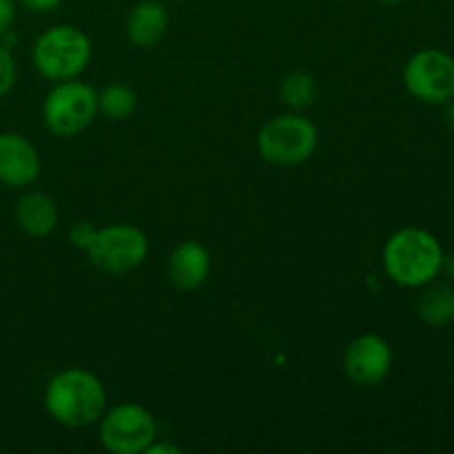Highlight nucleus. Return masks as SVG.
<instances>
[{
	"mask_svg": "<svg viewBox=\"0 0 454 454\" xmlns=\"http://www.w3.org/2000/svg\"><path fill=\"white\" fill-rule=\"evenodd\" d=\"M180 452L182 448L176 446V443H160L158 439H155V442L146 448L145 454H180Z\"/></svg>",
	"mask_w": 454,
	"mask_h": 454,
	"instance_id": "21",
	"label": "nucleus"
},
{
	"mask_svg": "<svg viewBox=\"0 0 454 454\" xmlns=\"http://www.w3.org/2000/svg\"><path fill=\"white\" fill-rule=\"evenodd\" d=\"M344 375L359 388L380 386L393 368V350L380 335H359L348 344L344 353Z\"/></svg>",
	"mask_w": 454,
	"mask_h": 454,
	"instance_id": "9",
	"label": "nucleus"
},
{
	"mask_svg": "<svg viewBox=\"0 0 454 454\" xmlns=\"http://www.w3.org/2000/svg\"><path fill=\"white\" fill-rule=\"evenodd\" d=\"M44 408L58 424L67 428L91 426L105 415V384L93 372L82 368H67L47 384Z\"/></svg>",
	"mask_w": 454,
	"mask_h": 454,
	"instance_id": "1",
	"label": "nucleus"
},
{
	"mask_svg": "<svg viewBox=\"0 0 454 454\" xmlns=\"http://www.w3.org/2000/svg\"><path fill=\"white\" fill-rule=\"evenodd\" d=\"M98 114L96 89L75 80L58 82L43 102L44 127L60 137H74L93 122Z\"/></svg>",
	"mask_w": 454,
	"mask_h": 454,
	"instance_id": "5",
	"label": "nucleus"
},
{
	"mask_svg": "<svg viewBox=\"0 0 454 454\" xmlns=\"http://www.w3.org/2000/svg\"><path fill=\"white\" fill-rule=\"evenodd\" d=\"M443 122H446L448 131L454 136V98L446 102V109H443Z\"/></svg>",
	"mask_w": 454,
	"mask_h": 454,
	"instance_id": "22",
	"label": "nucleus"
},
{
	"mask_svg": "<svg viewBox=\"0 0 454 454\" xmlns=\"http://www.w3.org/2000/svg\"><path fill=\"white\" fill-rule=\"evenodd\" d=\"M16 84V60L12 56V49L0 43V98L7 96Z\"/></svg>",
	"mask_w": 454,
	"mask_h": 454,
	"instance_id": "17",
	"label": "nucleus"
},
{
	"mask_svg": "<svg viewBox=\"0 0 454 454\" xmlns=\"http://www.w3.org/2000/svg\"><path fill=\"white\" fill-rule=\"evenodd\" d=\"M137 96L127 84H109L98 93V111L109 120H124L136 111Z\"/></svg>",
	"mask_w": 454,
	"mask_h": 454,
	"instance_id": "15",
	"label": "nucleus"
},
{
	"mask_svg": "<svg viewBox=\"0 0 454 454\" xmlns=\"http://www.w3.org/2000/svg\"><path fill=\"white\" fill-rule=\"evenodd\" d=\"M91 60V40L74 25H58L44 31L34 44V65L43 78L53 82L74 80Z\"/></svg>",
	"mask_w": 454,
	"mask_h": 454,
	"instance_id": "3",
	"label": "nucleus"
},
{
	"mask_svg": "<svg viewBox=\"0 0 454 454\" xmlns=\"http://www.w3.org/2000/svg\"><path fill=\"white\" fill-rule=\"evenodd\" d=\"M40 176V158L35 146L18 133H0V182L22 189Z\"/></svg>",
	"mask_w": 454,
	"mask_h": 454,
	"instance_id": "10",
	"label": "nucleus"
},
{
	"mask_svg": "<svg viewBox=\"0 0 454 454\" xmlns=\"http://www.w3.org/2000/svg\"><path fill=\"white\" fill-rule=\"evenodd\" d=\"M98 231L100 229H96L91 222H75L69 231L71 244H74L75 248H80V251H87V248L93 244V239H96Z\"/></svg>",
	"mask_w": 454,
	"mask_h": 454,
	"instance_id": "18",
	"label": "nucleus"
},
{
	"mask_svg": "<svg viewBox=\"0 0 454 454\" xmlns=\"http://www.w3.org/2000/svg\"><path fill=\"white\" fill-rule=\"evenodd\" d=\"M403 84L426 105H446L454 98V58L439 49H421L403 67Z\"/></svg>",
	"mask_w": 454,
	"mask_h": 454,
	"instance_id": "8",
	"label": "nucleus"
},
{
	"mask_svg": "<svg viewBox=\"0 0 454 454\" xmlns=\"http://www.w3.org/2000/svg\"><path fill=\"white\" fill-rule=\"evenodd\" d=\"M377 3H381V4H399V3H403V0H377Z\"/></svg>",
	"mask_w": 454,
	"mask_h": 454,
	"instance_id": "24",
	"label": "nucleus"
},
{
	"mask_svg": "<svg viewBox=\"0 0 454 454\" xmlns=\"http://www.w3.org/2000/svg\"><path fill=\"white\" fill-rule=\"evenodd\" d=\"M16 222L31 238H47L58 226V208L49 195L31 191L16 204Z\"/></svg>",
	"mask_w": 454,
	"mask_h": 454,
	"instance_id": "12",
	"label": "nucleus"
},
{
	"mask_svg": "<svg viewBox=\"0 0 454 454\" xmlns=\"http://www.w3.org/2000/svg\"><path fill=\"white\" fill-rule=\"evenodd\" d=\"M158 439V424L146 408L120 403L100 421V443L114 454H142Z\"/></svg>",
	"mask_w": 454,
	"mask_h": 454,
	"instance_id": "7",
	"label": "nucleus"
},
{
	"mask_svg": "<svg viewBox=\"0 0 454 454\" xmlns=\"http://www.w3.org/2000/svg\"><path fill=\"white\" fill-rule=\"evenodd\" d=\"M443 255L442 244L430 231L406 226L386 242L384 269L397 286L421 288L442 275Z\"/></svg>",
	"mask_w": 454,
	"mask_h": 454,
	"instance_id": "2",
	"label": "nucleus"
},
{
	"mask_svg": "<svg viewBox=\"0 0 454 454\" xmlns=\"http://www.w3.org/2000/svg\"><path fill=\"white\" fill-rule=\"evenodd\" d=\"M168 13L155 0H142L131 9L127 18V34L129 40L137 47H151L160 43L167 34Z\"/></svg>",
	"mask_w": 454,
	"mask_h": 454,
	"instance_id": "13",
	"label": "nucleus"
},
{
	"mask_svg": "<svg viewBox=\"0 0 454 454\" xmlns=\"http://www.w3.org/2000/svg\"><path fill=\"white\" fill-rule=\"evenodd\" d=\"M317 140V127L309 118L278 115L257 133V151L275 167H297L315 153Z\"/></svg>",
	"mask_w": 454,
	"mask_h": 454,
	"instance_id": "4",
	"label": "nucleus"
},
{
	"mask_svg": "<svg viewBox=\"0 0 454 454\" xmlns=\"http://www.w3.org/2000/svg\"><path fill=\"white\" fill-rule=\"evenodd\" d=\"M18 3H20L22 7L29 9V12L49 13V12H53V9H56L62 0H18Z\"/></svg>",
	"mask_w": 454,
	"mask_h": 454,
	"instance_id": "20",
	"label": "nucleus"
},
{
	"mask_svg": "<svg viewBox=\"0 0 454 454\" xmlns=\"http://www.w3.org/2000/svg\"><path fill=\"white\" fill-rule=\"evenodd\" d=\"M13 20H16V4H13V0H0V38L7 31H12Z\"/></svg>",
	"mask_w": 454,
	"mask_h": 454,
	"instance_id": "19",
	"label": "nucleus"
},
{
	"mask_svg": "<svg viewBox=\"0 0 454 454\" xmlns=\"http://www.w3.org/2000/svg\"><path fill=\"white\" fill-rule=\"evenodd\" d=\"M167 275L168 282L180 291H195L211 275V253L200 242L186 239L168 255Z\"/></svg>",
	"mask_w": 454,
	"mask_h": 454,
	"instance_id": "11",
	"label": "nucleus"
},
{
	"mask_svg": "<svg viewBox=\"0 0 454 454\" xmlns=\"http://www.w3.org/2000/svg\"><path fill=\"white\" fill-rule=\"evenodd\" d=\"M426 291L421 293L419 304V317L424 319L428 326L443 328L454 322V288L448 282H430L426 284Z\"/></svg>",
	"mask_w": 454,
	"mask_h": 454,
	"instance_id": "14",
	"label": "nucleus"
},
{
	"mask_svg": "<svg viewBox=\"0 0 454 454\" xmlns=\"http://www.w3.org/2000/svg\"><path fill=\"white\" fill-rule=\"evenodd\" d=\"M442 275H446L448 279H452L454 282V253H450V255H443Z\"/></svg>",
	"mask_w": 454,
	"mask_h": 454,
	"instance_id": "23",
	"label": "nucleus"
},
{
	"mask_svg": "<svg viewBox=\"0 0 454 454\" xmlns=\"http://www.w3.org/2000/svg\"><path fill=\"white\" fill-rule=\"evenodd\" d=\"M149 253L146 235L137 226L111 224L98 231L87 248L89 262L106 275H122L137 269Z\"/></svg>",
	"mask_w": 454,
	"mask_h": 454,
	"instance_id": "6",
	"label": "nucleus"
},
{
	"mask_svg": "<svg viewBox=\"0 0 454 454\" xmlns=\"http://www.w3.org/2000/svg\"><path fill=\"white\" fill-rule=\"evenodd\" d=\"M315 96H317V84H315L313 75L297 71V74L284 78L282 98L293 109H306V106L313 105Z\"/></svg>",
	"mask_w": 454,
	"mask_h": 454,
	"instance_id": "16",
	"label": "nucleus"
}]
</instances>
